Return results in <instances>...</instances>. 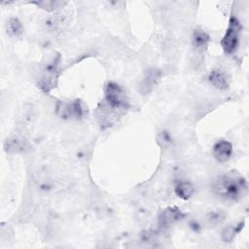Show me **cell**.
<instances>
[{
	"label": "cell",
	"mask_w": 249,
	"mask_h": 249,
	"mask_svg": "<svg viewBox=\"0 0 249 249\" xmlns=\"http://www.w3.org/2000/svg\"><path fill=\"white\" fill-rule=\"evenodd\" d=\"M247 183L236 171H230L217 177L212 184L214 195L225 200H237L245 194Z\"/></svg>",
	"instance_id": "6da1fadb"
},
{
	"label": "cell",
	"mask_w": 249,
	"mask_h": 249,
	"mask_svg": "<svg viewBox=\"0 0 249 249\" xmlns=\"http://www.w3.org/2000/svg\"><path fill=\"white\" fill-rule=\"evenodd\" d=\"M104 104L117 112H123L129 107L124 90L114 82H109L105 86Z\"/></svg>",
	"instance_id": "7a4b0ae2"
},
{
	"label": "cell",
	"mask_w": 249,
	"mask_h": 249,
	"mask_svg": "<svg viewBox=\"0 0 249 249\" xmlns=\"http://www.w3.org/2000/svg\"><path fill=\"white\" fill-rule=\"evenodd\" d=\"M58 77V57L52 58L43 67L42 74L39 80V87L42 90L49 92L53 89L57 82Z\"/></svg>",
	"instance_id": "3957f363"
},
{
	"label": "cell",
	"mask_w": 249,
	"mask_h": 249,
	"mask_svg": "<svg viewBox=\"0 0 249 249\" xmlns=\"http://www.w3.org/2000/svg\"><path fill=\"white\" fill-rule=\"evenodd\" d=\"M240 30L241 26L239 21L234 17H232L230 19L228 29L221 41V45L225 53L231 54L235 52L239 43Z\"/></svg>",
	"instance_id": "277c9868"
},
{
	"label": "cell",
	"mask_w": 249,
	"mask_h": 249,
	"mask_svg": "<svg viewBox=\"0 0 249 249\" xmlns=\"http://www.w3.org/2000/svg\"><path fill=\"white\" fill-rule=\"evenodd\" d=\"M56 111L57 114L63 119L75 120L83 118L86 112L83 103L78 99L60 101L56 106Z\"/></svg>",
	"instance_id": "5b68a950"
},
{
	"label": "cell",
	"mask_w": 249,
	"mask_h": 249,
	"mask_svg": "<svg viewBox=\"0 0 249 249\" xmlns=\"http://www.w3.org/2000/svg\"><path fill=\"white\" fill-rule=\"evenodd\" d=\"M160 77H161V73L159 69L151 68L147 70L140 83V91L143 94L150 93L159 84Z\"/></svg>",
	"instance_id": "8992f818"
},
{
	"label": "cell",
	"mask_w": 249,
	"mask_h": 249,
	"mask_svg": "<svg viewBox=\"0 0 249 249\" xmlns=\"http://www.w3.org/2000/svg\"><path fill=\"white\" fill-rule=\"evenodd\" d=\"M184 217V213L177 207H167L159 215V225L162 228H167L178 222Z\"/></svg>",
	"instance_id": "52a82bcc"
},
{
	"label": "cell",
	"mask_w": 249,
	"mask_h": 249,
	"mask_svg": "<svg viewBox=\"0 0 249 249\" xmlns=\"http://www.w3.org/2000/svg\"><path fill=\"white\" fill-rule=\"evenodd\" d=\"M232 154V145L226 140L218 141L213 147V155L219 162H226Z\"/></svg>",
	"instance_id": "ba28073f"
},
{
	"label": "cell",
	"mask_w": 249,
	"mask_h": 249,
	"mask_svg": "<svg viewBox=\"0 0 249 249\" xmlns=\"http://www.w3.org/2000/svg\"><path fill=\"white\" fill-rule=\"evenodd\" d=\"M208 82L209 84L220 90H226L230 87V81L228 76L226 75L225 72L219 69H214L212 70L209 75H208Z\"/></svg>",
	"instance_id": "9c48e42d"
},
{
	"label": "cell",
	"mask_w": 249,
	"mask_h": 249,
	"mask_svg": "<svg viewBox=\"0 0 249 249\" xmlns=\"http://www.w3.org/2000/svg\"><path fill=\"white\" fill-rule=\"evenodd\" d=\"M210 43L209 35L202 29H196L192 36V45L197 52H204Z\"/></svg>",
	"instance_id": "30bf717a"
},
{
	"label": "cell",
	"mask_w": 249,
	"mask_h": 249,
	"mask_svg": "<svg viewBox=\"0 0 249 249\" xmlns=\"http://www.w3.org/2000/svg\"><path fill=\"white\" fill-rule=\"evenodd\" d=\"M174 191H175V194L177 195V196H179L180 198H182L184 200L190 199L195 194L194 186L190 182H187V181L178 182L174 188Z\"/></svg>",
	"instance_id": "8fae6325"
},
{
	"label": "cell",
	"mask_w": 249,
	"mask_h": 249,
	"mask_svg": "<svg viewBox=\"0 0 249 249\" xmlns=\"http://www.w3.org/2000/svg\"><path fill=\"white\" fill-rule=\"evenodd\" d=\"M242 225H243V223L241 224V222H240L236 226L231 225V226L226 227L223 230V231H222V239H223V241H225V242H231L234 239L235 235L242 229Z\"/></svg>",
	"instance_id": "7c38bea8"
},
{
	"label": "cell",
	"mask_w": 249,
	"mask_h": 249,
	"mask_svg": "<svg viewBox=\"0 0 249 249\" xmlns=\"http://www.w3.org/2000/svg\"><path fill=\"white\" fill-rule=\"evenodd\" d=\"M7 31L14 37H18L22 34V25L16 18H11L7 22Z\"/></svg>",
	"instance_id": "4fadbf2b"
},
{
	"label": "cell",
	"mask_w": 249,
	"mask_h": 249,
	"mask_svg": "<svg viewBox=\"0 0 249 249\" xmlns=\"http://www.w3.org/2000/svg\"><path fill=\"white\" fill-rule=\"evenodd\" d=\"M225 218H226V214L223 211L216 210V211H212V212L208 213V215L206 216V222L209 226L215 227V226L222 224L224 222Z\"/></svg>",
	"instance_id": "5bb4252c"
},
{
	"label": "cell",
	"mask_w": 249,
	"mask_h": 249,
	"mask_svg": "<svg viewBox=\"0 0 249 249\" xmlns=\"http://www.w3.org/2000/svg\"><path fill=\"white\" fill-rule=\"evenodd\" d=\"M35 4L44 10L53 12V11L61 9L66 3L62 1H41V2H36Z\"/></svg>",
	"instance_id": "9a60e30c"
},
{
	"label": "cell",
	"mask_w": 249,
	"mask_h": 249,
	"mask_svg": "<svg viewBox=\"0 0 249 249\" xmlns=\"http://www.w3.org/2000/svg\"><path fill=\"white\" fill-rule=\"evenodd\" d=\"M22 149H24V142L22 139L13 138L9 139L6 143V150L9 152H18Z\"/></svg>",
	"instance_id": "2e32d148"
}]
</instances>
